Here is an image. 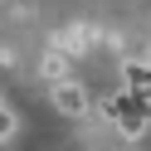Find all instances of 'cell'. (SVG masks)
<instances>
[{
  "instance_id": "obj_1",
  "label": "cell",
  "mask_w": 151,
  "mask_h": 151,
  "mask_svg": "<svg viewBox=\"0 0 151 151\" xmlns=\"http://www.w3.org/2000/svg\"><path fill=\"white\" fill-rule=\"evenodd\" d=\"M102 112H107V122H112L127 141H141V137L151 132V98H141V93L117 88L107 102H102Z\"/></svg>"
},
{
  "instance_id": "obj_2",
  "label": "cell",
  "mask_w": 151,
  "mask_h": 151,
  "mask_svg": "<svg viewBox=\"0 0 151 151\" xmlns=\"http://www.w3.org/2000/svg\"><path fill=\"white\" fill-rule=\"evenodd\" d=\"M54 107H59L63 117H88L93 98H88V88H83L78 78H68V83H54Z\"/></svg>"
},
{
  "instance_id": "obj_3",
  "label": "cell",
  "mask_w": 151,
  "mask_h": 151,
  "mask_svg": "<svg viewBox=\"0 0 151 151\" xmlns=\"http://www.w3.org/2000/svg\"><path fill=\"white\" fill-rule=\"evenodd\" d=\"M44 78H49V83H68V54H63V49L44 54Z\"/></svg>"
},
{
  "instance_id": "obj_4",
  "label": "cell",
  "mask_w": 151,
  "mask_h": 151,
  "mask_svg": "<svg viewBox=\"0 0 151 151\" xmlns=\"http://www.w3.org/2000/svg\"><path fill=\"white\" fill-rule=\"evenodd\" d=\"M10 137H15V112H10V102L0 98V146H5Z\"/></svg>"
}]
</instances>
